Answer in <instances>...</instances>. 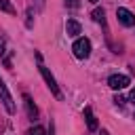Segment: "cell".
Masks as SVG:
<instances>
[{
	"instance_id": "6da1fadb",
	"label": "cell",
	"mask_w": 135,
	"mask_h": 135,
	"mask_svg": "<svg viewBox=\"0 0 135 135\" xmlns=\"http://www.w3.org/2000/svg\"><path fill=\"white\" fill-rule=\"evenodd\" d=\"M72 51L78 59H86L91 55V40L89 38H78L74 44H72Z\"/></svg>"
},
{
	"instance_id": "7a4b0ae2",
	"label": "cell",
	"mask_w": 135,
	"mask_h": 135,
	"mask_svg": "<svg viewBox=\"0 0 135 135\" xmlns=\"http://www.w3.org/2000/svg\"><path fill=\"white\" fill-rule=\"evenodd\" d=\"M40 74H42V78H44V82H46V86L51 89V93L57 97V99H61V91H59V86H57V82H55V78H53V74L49 72V68H44V65H40Z\"/></svg>"
},
{
	"instance_id": "3957f363",
	"label": "cell",
	"mask_w": 135,
	"mask_h": 135,
	"mask_svg": "<svg viewBox=\"0 0 135 135\" xmlns=\"http://www.w3.org/2000/svg\"><path fill=\"white\" fill-rule=\"evenodd\" d=\"M129 76H124V74H112L110 78H108V84H110V89H114V91H120V89H127L129 86Z\"/></svg>"
},
{
	"instance_id": "277c9868",
	"label": "cell",
	"mask_w": 135,
	"mask_h": 135,
	"mask_svg": "<svg viewBox=\"0 0 135 135\" xmlns=\"http://www.w3.org/2000/svg\"><path fill=\"white\" fill-rule=\"evenodd\" d=\"M0 101L4 103V108H6V112L8 114H15V103H13V97H11V93H8V89H6V84L0 80Z\"/></svg>"
},
{
	"instance_id": "5b68a950",
	"label": "cell",
	"mask_w": 135,
	"mask_h": 135,
	"mask_svg": "<svg viewBox=\"0 0 135 135\" xmlns=\"http://www.w3.org/2000/svg\"><path fill=\"white\" fill-rule=\"evenodd\" d=\"M116 17H118V21H120L122 25H127V27H133V25H135V15H133L129 8L118 6V8H116Z\"/></svg>"
},
{
	"instance_id": "8992f818",
	"label": "cell",
	"mask_w": 135,
	"mask_h": 135,
	"mask_svg": "<svg viewBox=\"0 0 135 135\" xmlns=\"http://www.w3.org/2000/svg\"><path fill=\"white\" fill-rule=\"evenodd\" d=\"M23 103H25V110H27V116H30L32 120H36V118H38V108L34 105V101H32V97H30L27 93L23 95Z\"/></svg>"
},
{
	"instance_id": "52a82bcc",
	"label": "cell",
	"mask_w": 135,
	"mask_h": 135,
	"mask_svg": "<svg viewBox=\"0 0 135 135\" xmlns=\"http://www.w3.org/2000/svg\"><path fill=\"white\" fill-rule=\"evenodd\" d=\"M65 32H68V36L76 38V36L82 32V27H80V23H78L76 19H68V23H65Z\"/></svg>"
},
{
	"instance_id": "ba28073f",
	"label": "cell",
	"mask_w": 135,
	"mask_h": 135,
	"mask_svg": "<svg viewBox=\"0 0 135 135\" xmlns=\"http://www.w3.org/2000/svg\"><path fill=\"white\" fill-rule=\"evenodd\" d=\"M84 120H86V127H89L91 131L97 129V118H95V114H93V110H91L89 105L84 108Z\"/></svg>"
},
{
	"instance_id": "9c48e42d",
	"label": "cell",
	"mask_w": 135,
	"mask_h": 135,
	"mask_svg": "<svg viewBox=\"0 0 135 135\" xmlns=\"http://www.w3.org/2000/svg\"><path fill=\"white\" fill-rule=\"evenodd\" d=\"M91 15H93V19H95L97 23H101V25L105 23V13H103V8H95Z\"/></svg>"
},
{
	"instance_id": "30bf717a",
	"label": "cell",
	"mask_w": 135,
	"mask_h": 135,
	"mask_svg": "<svg viewBox=\"0 0 135 135\" xmlns=\"http://www.w3.org/2000/svg\"><path fill=\"white\" fill-rule=\"evenodd\" d=\"M0 11L8 13V15H15V6L8 2V0H0Z\"/></svg>"
},
{
	"instance_id": "8fae6325",
	"label": "cell",
	"mask_w": 135,
	"mask_h": 135,
	"mask_svg": "<svg viewBox=\"0 0 135 135\" xmlns=\"http://www.w3.org/2000/svg\"><path fill=\"white\" fill-rule=\"evenodd\" d=\"M25 135H46V133H44V129H42V127H32Z\"/></svg>"
},
{
	"instance_id": "7c38bea8",
	"label": "cell",
	"mask_w": 135,
	"mask_h": 135,
	"mask_svg": "<svg viewBox=\"0 0 135 135\" xmlns=\"http://www.w3.org/2000/svg\"><path fill=\"white\" fill-rule=\"evenodd\" d=\"M65 6H70V8H78L80 2H78V0H65Z\"/></svg>"
},
{
	"instance_id": "4fadbf2b",
	"label": "cell",
	"mask_w": 135,
	"mask_h": 135,
	"mask_svg": "<svg viewBox=\"0 0 135 135\" xmlns=\"http://www.w3.org/2000/svg\"><path fill=\"white\" fill-rule=\"evenodd\" d=\"M6 53V49H4V38L0 36V55H4Z\"/></svg>"
},
{
	"instance_id": "5bb4252c",
	"label": "cell",
	"mask_w": 135,
	"mask_h": 135,
	"mask_svg": "<svg viewBox=\"0 0 135 135\" xmlns=\"http://www.w3.org/2000/svg\"><path fill=\"white\" fill-rule=\"evenodd\" d=\"M114 101H116V103H118V105H122V103H124V97H120V95H118V97H116V99H114Z\"/></svg>"
},
{
	"instance_id": "9a60e30c",
	"label": "cell",
	"mask_w": 135,
	"mask_h": 135,
	"mask_svg": "<svg viewBox=\"0 0 135 135\" xmlns=\"http://www.w3.org/2000/svg\"><path fill=\"white\" fill-rule=\"evenodd\" d=\"M129 97H131V101L135 103V89H131V95H129Z\"/></svg>"
},
{
	"instance_id": "2e32d148",
	"label": "cell",
	"mask_w": 135,
	"mask_h": 135,
	"mask_svg": "<svg viewBox=\"0 0 135 135\" xmlns=\"http://www.w3.org/2000/svg\"><path fill=\"white\" fill-rule=\"evenodd\" d=\"M89 2H97V0H89Z\"/></svg>"
}]
</instances>
